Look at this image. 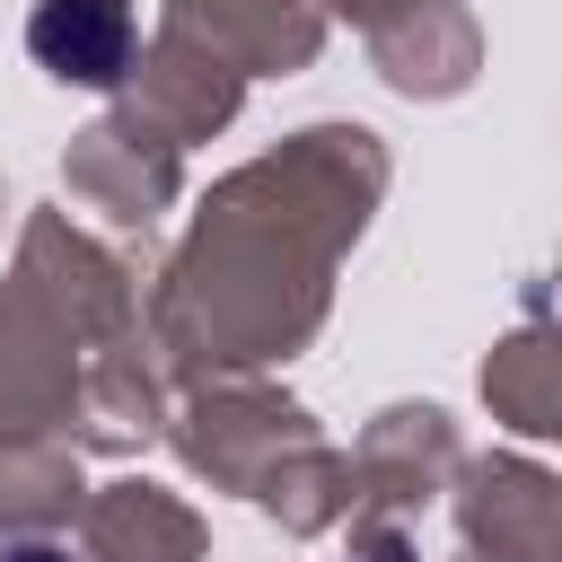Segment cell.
Returning <instances> with one entry per match:
<instances>
[{
  "instance_id": "obj_1",
  "label": "cell",
  "mask_w": 562,
  "mask_h": 562,
  "mask_svg": "<svg viewBox=\"0 0 562 562\" xmlns=\"http://www.w3.org/2000/svg\"><path fill=\"white\" fill-rule=\"evenodd\" d=\"M26 53H35L53 79L114 88V79L132 70V0H35Z\"/></svg>"
},
{
  "instance_id": "obj_2",
  "label": "cell",
  "mask_w": 562,
  "mask_h": 562,
  "mask_svg": "<svg viewBox=\"0 0 562 562\" xmlns=\"http://www.w3.org/2000/svg\"><path fill=\"white\" fill-rule=\"evenodd\" d=\"M0 562H79V553L53 544V536H18V544H0Z\"/></svg>"
},
{
  "instance_id": "obj_3",
  "label": "cell",
  "mask_w": 562,
  "mask_h": 562,
  "mask_svg": "<svg viewBox=\"0 0 562 562\" xmlns=\"http://www.w3.org/2000/svg\"><path fill=\"white\" fill-rule=\"evenodd\" d=\"M351 562H413V544H404V536H369Z\"/></svg>"
}]
</instances>
